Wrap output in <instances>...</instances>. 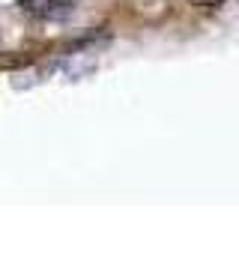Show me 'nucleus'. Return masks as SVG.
Instances as JSON below:
<instances>
[{
  "label": "nucleus",
  "instance_id": "nucleus-2",
  "mask_svg": "<svg viewBox=\"0 0 239 257\" xmlns=\"http://www.w3.org/2000/svg\"><path fill=\"white\" fill-rule=\"evenodd\" d=\"M191 6H200V9H215V6H221L224 0H188Z\"/></svg>",
  "mask_w": 239,
  "mask_h": 257
},
{
  "label": "nucleus",
  "instance_id": "nucleus-1",
  "mask_svg": "<svg viewBox=\"0 0 239 257\" xmlns=\"http://www.w3.org/2000/svg\"><path fill=\"white\" fill-rule=\"evenodd\" d=\"M21 12H27L30 18H39V21H60V18H69L78 6V0H18Z\"/></svg>",
  "mask_w": 239,
  "mask_h": 257
}]
</instances>
